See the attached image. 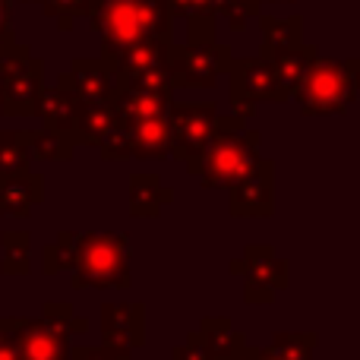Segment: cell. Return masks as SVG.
Here are the masks:
<instances>
[{
    "label": "cell",
    "mask_w": 360,
    "mask_h": 360,
    "mask_svg": "<svg viewBox=\"0 0 360 360\" xmlns=\"http://www.w3.org/2000/svg\"><path fill=\"white\" fill-rule=\"evenodd\" d=\"M262 149V133L250 130L240 114H218L202 152L186 162V174H193L205 190H228L256 165Z\"/></svg>",
    "instance_id": "6da1fadb"
},
{
    "label": "cell",
    "mask_w": 360,
    "mask_h": 360,
    "mask_svg": "<svg viewBox=\"0 0 360 360\" xmlns=\"http://www.w3.org/2000/svg\"><path fill=\"white\" fill-rule=\"evenodd\" d=\"M86 19L101 38V60L146 38L174 41V13L165 0H89Z\"/></svg>",
    "instance_id": "7a4b0ae2"
},
{
    "label": "cell",
    "mask_w": 360,
    "mask_h": 360,
    "mask_svg": "<svg viewBox=\"0 0 360 360\" xmlns=\"http://www.w3.org/2000/svg\"><path fill=\"white\" fill-rule=\"evenodd\" d=\"M73 288H130L133 266H130V237L124 231H86L76 240L73 259Z\"/></svg>",
    "instance_id": "3957f363"
},
{
    "label": "cell",
    "mask_w": 360,
    "mask_h": 360,
    "mask_svg": "<svg viewBox=\"0 0 360 360\" xmlns=\"http://www.w3.org/2000/svg\"><path fill=\"white\" fill-rule=\"evenodd\" d=\"M360 60H329L316 57L291 98L297 101L304 117H332L348 114L357 101Z\"/></svg>",
    "instance_id": "277c9868"
},
{
    "label": "cell",
    "mask_w": 360,
    "mask_h": 360,
    "mask_svg": "<svg viewBox=\"0 0 360 360\" xmlns=\"http://www.w3.org/2000/svg\"><path fill=\"white\" fill-rule=\"evenodd\" d=\"M44 89V63L32 57L25 44L13 41L0 54V114L6 117H35Z\"/></svg>",
    "instance_id": "5b68a950"
},
{
    "label": "cell",
    "mask_w": 360,
    "mask_h": 360,
    "mask_svg": "<svg viewBox=\"0 0 360 360\" xmlns=\"http://www.w3.org/2000/svg\"><path fill=\"white\" fill-rule=\"evenodd\" d=\"M231 60H234V54L221 41H171L168 51V70L174 89H212L228 73Z\"/></svg>",
    "instance_id": "8992f818"
},
{
    "label": "cell",
    "mask_w": 360,
    "mask_h": 360,
    "mask_svg": "<svg viewBox=\"0 0 360 360\" xmlns=\"http://www.w3.org/2000/svg\"><path fill=\"white\" fill-rule=\"evenodd\" d=\"M228 98H231V111L240 117H253L259 105H285L278 82L272 76V63L266 57H240L231 60L228 67Z\"/></svg>",
    "instance_id": "52a82bcc"
},
{
    "label": "cell",
    "mask_w": 360,
    "mask_h": 360,
    "mask_svg": "<svg viewBox=\"0 0 360 360\" xmlns=\"http://www.w3.org/2000/svg\"><path fill=\"white\" fill-rule=\"evenodd\" d=\"M218 108L215 101H171L168 108V139H171V155L174 162L186 165L202 152L205 139H209L212 127H215Z\"/></svg>",
    "instance_id": "ba28073f"
},
{
    "label": "cell",
    "mask_w": 360,
    "mask_h": 360,
    "mask_svg": "<svg viewBox=\"0 0 360 360\" xmlns=\"http://www.w3.org/2000/svg\"><path fill=\"white\" fill-rule=\"evenodd\" d=\"M231 218H272L275 212V162L256 158V165L237 184L228 186Z\"/></svg>",
    "instance_id": "9c48e42d"
},
{
    "label": "cell",
    "mask_w": 360,
    "mask_h": 360,
    "mask_svg": "<svg viewBox=\"0 0 360 360\" xmlns=\"http://www.w3.org/2000/svg\"><path fill=\"white\" fill-rule=\"evenodd\" d=\"M16 338L19 360H70V348H73V335L67 326L44 313L35 319H19Z\"/></svg>",
    "instance_id": "30bf717a"
},
{
    "label": "cell",
    "mask_w": 360,
    "mask_h": 360,
    "mask_svg": "<svg viewBox=\"0 0 360 360\" xmlns=\"http://www.w3.org/2000/svg\"><path fill=\"white\" fill-rule=\"evenodd\" d=\"M101 345L105 348H143L146 345V304H101Z\"/></svg>",
    "instance_id": "8fae6325"
},
{
    "label": "cell",
    "mask_w": 360,
    "mask_h": 360,
    "mask_svg": "<svg viewBox=\"0 0 360 360\" xmlns=\"http://www.w3.org/2000/svg\"><path fill=\"white\" fill-rule=\"evenodd\" d=\"M57 82H63V86H67L70 92L82 101V105L111 101L114 89H117L111 67H108L101 57H95V60H89V57H76L73 67H70L63 76H57Z\"/></svg>",
    "instance_id": "7c38bea8"
},
{
    "label": "cell",
    "mask_w": 360,
    "mask_h": 360,
    "mask_svg": "<svg viewBox=\"0 0 360 360\" xmlns=\"http://www.w3.org/2000/svg\"><path fill=\"white\" fill-rule=\"evenodd\" d=\"M44 199V177L38 171L0 174V218H25Z\"/></svg>",
    "instance_id": "4fadbf2b"
},
{
    "label": "cell",
    "mask_w": 360,
    "mask_h": 360,
    "mask_svg": "<svg viewBox=\"0 0 360 360\" xmlns=\"http://www.w3.org/2000/svg\"><path fill=\"white\" fill-rule=\"evenodd\" d=\"M240 259H243L240 278L262 281V285H269L275 294L291 285V262L281 259L272 243H250V247H243Z\"/></svg>",
    "instance_id": "5bb4252c"
},
{
    "label": "cell",
    "mask_w": 360,
    "mask_h": 360,
    "mask_svg": "<svg viewBox=\"0 0 360 360\" xmlns=\"http://www.w3.org/2000/svg\"><path fill=\"white\" fill-rule=\"evenodd\" d=\"M79 111H82V101L76 98L63 82H57V86H51V89L48 86L41 89L35 117H41L44 130L70 133V136H73V127H76V120H79Z\"/></svg>",
    "instance_id": "9a60e30c"
},
{
    "label": "cell",
    "mask_w": 360,
    "mask_h": 360,
    "mask_svg": "<svg viewBox=\"0 0 360 360\" xmlns=\"http://www.w3.org/2000/svg\"><path fill=\"white\" fill-rule=\"evenodd\" d=\"M130 136V158L136 162H165L171 155L168 139V117H146V120H124Z\"/></svg>",
    "instance_id": "2e32d148"
},
{
    "label": "cell",
    "mask_w": 360,
    "mask_h": 360,
    "mask_svg": "<svg viewBox=\"0 0 360 360\" xmlns=\"http://www.w3.org/2000/svg\"><path fill=\"white\" fill-rule=\"evenodd\" d=\"M316 57H319V48L310 41H297L294 48H285V51H278V54L266 57V60L272 63V76H275V82H278L285 98L294 95V89L300 86V79L307 76V70L313 67Z\"/></svg>",
    "instance_id": "e0dca14e"
},
{
    "label": "cell",
    "mask_w": 360,
    "mask_h": 360,
    "mask_svg": "<svg viewBox=\"0 0 360 360\" xmlns=\"http://www.w3.org/2000/svg\"><path fill=\"white\" fill-rule=\"evenodd\" d=\"M316 332H275L266 348H243L234 360H313Z\"/></svg>",
    "instance_id": "ac0fdd59"
},
{
    "label": "cell",
    "mask_w": 360,
    "mask_h": 360,
    "mask_svg": "<svg viewBox=\"0 0 360 360\" xmlns=\"http://www.w3.org/2000/svg\"><path fill=\"white\" fill-rule=\"evenodd\" d=\"M168 51L171 41L165 38H146V41H133L127 48H120L111 60H105L114 73V82L124 79V76H133L146 67H155V63H168Z\"/></svg>",
    "instance_id": "d6986e66"
},
{
    "label": "cell",
    "mask_w": 360,
    "mask_h": 360,
    "mask_svg": "<svg viewBox=\"0 0 360 360\" xmlns=\"http://www.w3.org/2000/svg\"><path fill=\"white\" fill-rule=\"evenodd\" d=\"M114 108L120 120H146V117H168L174 92H146V89H114Z\"/></svg>",
    "instance_id": "ffe728a7"
},
{
    "label": "cell",
    "mask_w": 360,
    "mask_h": 360,
    "mask_svg": "<svg viewBox=\"0 0 360 360\" xmlns=\"http://www.w3.org/2000/svg\"><path fill=\"white\" fill-rule=\"evenodd\" d=\"M174 202V190L162 184L158 174H133L130 177V215L133 218H158L165 205Z\"/></svg>",
    "instance_id": "44dd1931"
},
{
    "label": "cell",
    "mask_w": 360,
    "mask_h": 360,
    "mask_svg": "<svg viewBox=\"0 0 360 360\" xmlns=\"http://www.w3.org/2000/svg\"><path fill=\"white\" fill-rule=\"evenodd\" d=\"M196 332L202 335L205 348L215 360H234L250 345L247 335L240 329H234V323L228 316H205Z\"/></svg>",
    "instance_id": "7402d4cb"
},
{
    "label": "cell",
    "mask_w": 360,
    "mask_h": 360,
    "mask_svg": "<svg viewBox=\"0 0 360 360\" xmlns=\"http://www.w3.org/2000/svg\"><path fill=\"white\" fill-rule=\"evenodd\" d=\"M259 32H262V57H272L285 48H294L297 41H304V16H288V19H278V16H266L259 13Z\"/></svg>",
    "instance_id": "603a6c76"
},
{
    "label": "cell",
    "mask_w": 360,
    "mask_h": 360,
    "mask_svg": "<svg viewBox=\"0 0 360 360\" xmlns=\"http://www.w3.org/2000/svg\"><path fill=\"white\" fill-rule=\"evenodd\" d=\"M120 120L114 101H98V105H82L79 120L73 127V143L76 146H98L101 136Z\"/></svg>",
    "instance_id": "cb8c5ba5"
},
{
    "label": "cell",
    "mask_w": 360,
    "mask_h": 360,
    "mask_svg": "<svg viewBox=\"0 0 360 360\" xmlns=\"http://www.w3.org/2000/svg\"><path fill=\"white\" fill-rule=\"evenodd\" d=\"M32 168V130H0V174Z\"/></svg>",
    "instance_id": "d4e9b609"
},
{
    "label": "cell",
    "mask_w": 360,
    "mask_h": 360,
    "mask_svg": "<svg viewBox=\"0 0 360 360\" xmlns=\"http://www.w3.org/2000/svg\"><path fill=\"white\" fill-rule=\"evenodd\" d=\"M29 250L32 234L29 231H4L0 234V272L4 275H29Z\"/></svg>",
    "instance_id": "484cf974"
},
{
    "label": "cell",
    "mask_w": 360,
    "mask_h": 360,
    "mask_svg": "<svg viewBox=\"0 0 360 360\" xmlns=\"http://www.w3.org/2000/svg\"><path fill=\"white\" fill-rule=\"evenodd\" d=\"M76 152V143L70 133L54 130H32V158L38 162H70Z\"/></svg>",
    "instance_id": "4316f807"
},
{
    "label": "cell",
    "mask_w": 360,
    "mask_h": 360,
    "mask_svg": "<svg viewBox=\"0 0 360 360\" xmlns=\"http://www.w3.org/2000/svg\"><path fill=\"white\" fill-rule=\"evenodd\" d=\"M76 240H79V231H60L54 237V243L41 250V272L44 275H57L73 269L76 259Z\"/></svg>",
    "instance_id": "83f0119b"
},
{
    "label": "cell",
    "mask_w": 360,
    "mask_h": 360,
    "mask_svg": "<svg viewBox=\"0 0 360 360\" xmlns=\"http://www.w3.org/2000/svg\"><path fill=\"white\" fill-rule=\"evenodd\" d=\"M117 86L146 89V92H174V79H171L168 63H155V67H146L133 76H124V79H117Z\"/></svg>",
    "instance_id": "f1b7e54d"
},
{
    "label": "cell",
    "mask_w": 360,
    "mask_h": 360,
    "mask_svg": "<svg viewBox=\"0 0 360 360\" xmlns=\"http://www.w3.org/2000/svg\"><path fill=\"white\" fill-rule=\"evenodd\" d=\"M41 13L48 19H54L57 29L70 32L76 25V19H82L89 13V0H38Z\"/></svg>",
    "instance_id": "f546056e"
},
{
    "label": "cell",
    "mask_w": 360,
    "mask_h": 360,
    "mask_svg": "<svg viewBox=\"0 0 360 360\" xmlns=\"http://www.w3.org/2000/svg\"><path fill=\"white\" fill-rule=\"evenodd\" d=\"M101 155V162H127L130 158V136H127V124L117 120L111 130L101 136V143L95 146Z\"/></svg>",
    "instance_id": "4dcf8cb0"
},
{
    "label": "cell",
    "mask_w": 360,
    "mask_h": 360,
    "mask_svg": "<svg viewBox=\"0 0 360 360\" xmlns=\"http://www.w3.org/2000/svg\"><path fill=\"white\" fill-rule=\"evenodd\" d=\"M41 313L44 316H51V319H57L60 326H67L70 329V335H86L89 332V323L82 316H76V310H73V304L70 300H48V304L41 307Z\"/></svg>",
    "instance_id": "1f68e13d"
},
{
    "label": "cell",
    "mask_w": 360,
    "mask_h": 360,
    "mask_svg": "<svg viewBox=\"0 0 360 360\" xmlns=\"http://www.w3.org/2000/svg\"><path fill=\"white\" fill-rule=\"evenodd\" d=\"M70 360H133V351L105 348V345H73Z\"/></svg>",
    "instance_id": "d6a6232c"
},
{
    "label": "cell",
    "mask_w": 360,
    "mask_h": 360,
    "mask_svg": "<svg viewBox=\"0 0 360 360\" xmlns=\"http://www.w3.org/2000/svg\"><path fill=\"white\" fill-rule=\"evenodd\" d=\"M215 32H218V16H212V13L186 16V41H215Z\"/></svg>",
    "instance_id": "836d02e7"
},
{
    "label": "cell",
    "mask_w": 360,
    "mask_h": 360,
    "mask_svg": "<svg viewBox=\"0 0 360 360\" xmlns=\"http://www.w3.org/2000/svg\"><path fill=\"white\" fill-rule=\"evenodd\" d=\"M171 360H215V357L209 354L202 335L193 329V332H186V335H184V342L174 345V351H171Z\"/></svg>",
    "instance_id": "e575fe53"
},
{
    "label": "cell",
    "mask_w": 360,
    "mask_h": 360,
    "mask_svg": "<svg viewBox=\"0 0 360 360\" xmlns=\"http://www.w3.org/2000/svg\"><path fill=\"white\" fill-rule=\"evenodd\" d=\"M275 297L278 294L272 291L269 285H262V281H256V278H243V304L247 307H269V304H275Z\"/></svg>",
    "instance_id": "d590c367"
},
{
    "label": "cell",
    "mask_w": 360,
    "mask_h": 360,
    "mask_svg": "<svg viewBox=\"0 0 360 360\" xmlns=\"http://www.w3.org/2000/svg\"><path fill=\"white\" fill-rule=\"evenodd\" d=\"M16 323L19 319H0V360H19Z\"/></svg>",
    "instance_id": "8d00e7d4"
},
{
    "label": "cell",
    "mask_w": 360,
    "mask_h": 360,
    "mask_svg": "<svg viewBox=\"0 0 360 360\" xmlns=\"http://www.w3.org/2000/svg\"><path fill=\"white\" fill-rule=\"evenodd\" d=\"M0 41H16V35H13V0H0Z\"/></svg>",
    "instance_id": "74e56055"
},
{
    "label": "cell",
    "mask_w": 360,
    "mask_h": 360,
    "mask_svg": "<svg viewBox=\"0 0 360 360\" xmlns=\"http://www.w3.org/2000/svg\"><path fill=\"white\" fill-rule=\"evenodd\" d=\"M262 4H294V0H262Z\"/></svg>",
    "instance_id": "f35d334b"
},
{
    "label": "cell",
    "mask_w": 360,
    "mask_h": 360,
    "mask_svg": "<svg viewBox=\"0 0 360 360\" xmlns=\"http://www.w3.org/2000/svg\"><path fill=\"white\" fill-rule=\"evenodd\" d=\"M10 44H13V41H0V54H4V51L10 48Z\"/></svg>",
    "instance_id": "ab89813d"
},
{
    "label": "cell",
    "mask_w": 360,
    "mask_h": 360,
    "mask_svg": "<svg viewBox=\"0 0 360 360\" xmlns=\"http://www.w3.org/2000/svg\"><path fill=\"white\" fill-rule=\"evenodd\" d=\"M247 4H256V6H262V0H247Z\"/></svg>",
    "instance_id": "60d3db41"
},
{
    "label": "cell",
    "mask_w": 360,
    "mask_h": 360,
    "mask_svg": "<svg viewBox=\"0 0 360 360\" xmlns=\"http://www.w3.org/2000/svg\"><path fill=\"white\" fill-rule=\"evenodd\" d=\"M22 4H38V0H22Z\"/></svg>",
    "instance_id": "b9f144b4"
}]
</instances>
